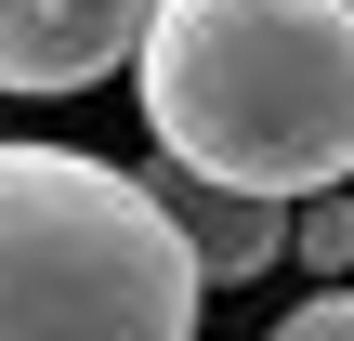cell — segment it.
Returning <instances> with one entry per match:
<instances>
[{
	"label": "cell",
	"instance_id": "cell-1",
	"mask_svg": "<svg viewBox=\"0 0 354 341\" xmlns=\"http://www.w3.org/2000/svg\"><path fill=\"white\" fill-rule=\"evenodd\" d=\"M131 79L171 171L276 210L354 171V0H158Z\"/></svg>",
	"mask_w": 354,
	"mask_h": 341
},
{
	"label": "cell",
	"instance_id": "cell-2",
	"mask_svg": "<svg viewBox=\"0 0 354 341\" xmlns=\"http://www.w3.org/2000/svg\"><path fill=\"white\" fill-rule=\"evenodd\" d=\"M0 341H197V263L145 171L0 145Z\"/></svg>",
	"mask_w": 354,
	"mask_h": 341
},
{
	"label": "cell",
	"instance_id": "cell-3",
	"mask_svg": "<svg viewBox=\"0 0 354 341\" xmlns=\"http://www.w3.org/2000/svg\"><path fill=\"white\" fill-rule=\"evenodd\" d=\"M158 0H0V92H92L105 66H131Z\"/></svg>",
	"mask_w": 354,
	"mask_h": 341
},
{
	"label": "cell",
	"instance_id": "cell-4",
	"mask_svg": "<svg viewBox=\"0 0 354 341\" xmlns=\"http://www.w3.org/2000/svg\"><path fill=\"white\" fill-rule=\"evenodd\" d=\"M145 197H158V223H171V250L197 263V289H250V276H276L289 263V210L276 197H236V184H210V171H145Z\"/></svg>",
	"mask_w": 354,
	"mask_h": 341
},
{
	"label": "cell",
	"instance_id": "cell-5",
	"mask_svg": "<svg viewBox=\"0 0 354 341\" xmlns=\"http://www.w3.org/2000/svg\"><path fill=\"white\" fill-rule=\"evenodd\" d=\"M289 250H302V263H315V276H354V197H342V184H328V197H302V210H289Z\"/></svg>",
	"mask_w": 354,
	"mask_h": 341
},
{
	"label": "cell",
	"instance_id": "cell-6",
	"mask_svg": "<svg viewBox=\"0 0 354 341\" xmlns=\"http://www.w3.org/2000/svg\"><path fill=\"white\" fill-rule=\"evenodd\" d=\"M263 341H354V289H302V302H289Z\"/></svg>",
	"mask_w": 354,
	"mask_h": 341
}]
</instances>
